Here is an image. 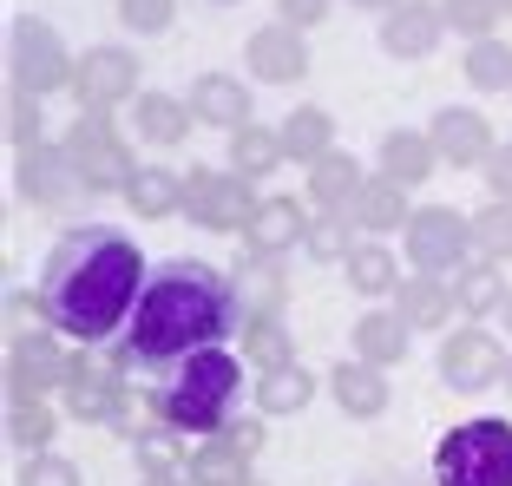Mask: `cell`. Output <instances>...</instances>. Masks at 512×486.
<instances>
[{
	"instance_id": "cell-31",
	"label": "cell",
	"mask_w": 512,
	"mask_h": 486,
	"mask_svg": "<svg viewBox=\"0 0 512 486\" xmlns=\"http://www.w3.org/2000/svg\"><path fill=\"white\" fill-rule=\"evenodd\" d=\"M283 132H270V125H243V132H230V171L237 178H270L276 165H283Z\"/></svg>"
},
{
	"instance_id": "cell-15",
	"label": "cell",
	"mask_w": 512,
	"mask_h": 486,
	"mask_svg": "<svg viewBox=\"0 0 512 486\" xmlns=\"http://www.w3.org/2000/svg\"><path fill=\"white\" fill-rule=\"evenodd\" d=\"M230 289H237L243 322H256V316H283V303H289L283 257H263V250H250V243H243V257L230 263Z\"/></svg>"
},
{
	"instance_id": "cell-37",
	"label": "cell",
	"mask_w": 512,
	"mask_h": 486,
	"mask_svg": "<svg viewBox=\"0 0 512 486\" xmlns=\"http://www.w3.org/2000/svg\"><path fill=\"white\" fill-rule=\"evenodd\" d=\"M467 86L473 92H512V46L499 33L467 46Z\"/></svg>"
},
{
	"instance_id": "cell-48",
	"label": "cell",
	"mask_w": 512,
	"mask_h": 486,
	"mask_svg": "<svg viewBox=\"0 0 512 486\" xmlns=\"http://www.w3.org/2000/svg\"><path fill=\"white\" fill-rule=\"evenodd\" d=\"M348 7H362V14H394L401 0H348Z\"/></svg>"
},
{
	"instance_id": "cell-17",
	"label": "cell",
	"mask_w": 512,
	"mask_h": 486,
	"mask_svg": "<svg viewBox=\"0 0 512 486\" xmlns=\"http://www.w3.org/2000/svg\"><path fill=\"white\" fill-rule=\"evenodd\" d=\"M447 33V14H440V0H401L394 14H381V46H388L394 60H427Z\"/></svg>"
},
{
	"instance_id": "cell-22",
	"label": "cell",
	"mask_w": 512,
	"mask_h": 486,
	"mask_svg": "<svg viewBox=\"0 0 512 486\" xmlns=\"http://www.w3.org/2000/svg\"><path fill=\"white\" fill-rule=\"evenodd\" d=\"M506 296H512V283L499 276V263H486V257H467L460 270H453V303H460V316H499L506 309Z\"/></svg>"
},
{
	"instance_id": "cell-25",
	"label": "cell",
	"mask_w": 512,
	"mask_h": 486,
	"mask_svg": "<svg viewBox=\"0 0 512 486\" xmlns=\"http://www.w3.org/2000/svg\"><path fill=\"white\" fill-rule=\"evenodd\" d=\"M434 165H440V152H434V138L427 132H388L381 138V178H394V184H427L434 178Z\"/></svg>"
},
{
	"instance_id": "cell-9",
	"label": "cell",
	"mask_w": 512,
	"mask_h": 486,
	"mask_svg": "<svg viewBox=\"0 0 512 486\" xmlns=\"http://www.w3.org/2000/svg\"><path fill=\"white\" fill-rule=\"evenodd\" d=\"M506 342L486 329H453L440 342V381H447L453 395H480V388H506Z\"/></svg>"
},
{
	"instance_id": "cell-40",
	"label": "cell",
	"mask_w": 512,
	"mask_h": 486,
	"mask_svg": "<svg viewBox=\"0 0 512 486\" xmlns=\"http://www.w3.org/2000/svg\"><path fill=\"white\" fill-rule=\"evenodd\" d=\"M132 454H138V467H145V473H184V460H191L178 447V427H171V421H151L145 434L132 441Z\"/></svg>"
},
{
	"instance_id": "cell-34",
	"label": "cell",
	"mask_w": 512,
	"mask_h": 486,
	"mask_svg": "<svg viewBox=\"0 0 512 486\" xmlns=\"http://www.w3.org/2000/svg\"><path fill=\"white\" fill-rule=\"evenodd\" d=\"M237 342H243V362H250L256 375H270V368H289V362H296V355H289L283 316H256V322H243Z\"/></svg>"
},
{
	"instance_id": "cell-39",
	"label": "cell",
	"mask_w": 512,
	"mask_h": 486,
	"mask_svg": "<svg viewBox=\"0 0 512 486\" xmlns=\"http://www.w3.org/2000/svg\"><path fill=\"white\" fill-rule=\"evenodd\" d=\"M473 257L486 263H512V204H486V211H473Z\"/></svg>"
},
{
	"instance_id": "cell-11",
	"label": "cell",
	"mask_w": 512,
	"mask_h": 486,
	"mask_svg": "<svg viewBox=\"0 0 512 486\" xmlns=\"http://www.w3.org/2000/svg\"><path fill=\"white\" fill-rule=\"evenodd\" d=\"M73 92H79V106H86V112H112V106H125V99H138L132 46H92V53H79Z\"/></svg>"
},
{
	"instance_id": "cell-47",
	"label": "cell",
	"mask_w": 512,
	"mask_h": 486,
	"mask_svg": "<svg viewBox=\"0 0 512 486\" xmlns=\"http://www.w3.org/2000/svg\"><path fill=\"white\" fill-rule=\"evenodd\" d=\"M224 441L237 447V454H250V460H256V454H263V421H243V414H237V421L224 427Z\"/></svg>"
},
{
	"instance_id": "cell-24",
	"label": "cell",
	"mask_w": 512,
	"mask_h": 486,
	"mask_svg": "<svg viewBox=\"0 0 512 486\" xmlns=\"http://www.w3.org/2000/svg\"><path fill=\"white\" fill-rule=\"evenodd\" d=\"M191 99H171V92H138L132 99V125L145 145H178L184 132H191Z\"/></svg>"
},
{
	"instance_id": "cell-36",
	"label": "cell",
	"mask_w": 512,
	"mask_h": 486,
	"mask_svg": "<svg viewBox=\"0 0 512 486\" xmlns=\"http://www.w3.org/2000/svg\"><path fill=\"white\" fill-rule=\"evenodd\" d=\"M53 408L46 401H7V441L20 454H53Z\"/></svg>"
},
{
	"instance_id": "cell-49",
	"label": "cell",
	"mask_w": 512,
	"mask_h": 486,
	"mask_svg": "<svg viewBox=\"0 0 512 486\" xmlns=\"http://www.w3.org/2000/svg\"><path fill=\"white\" fill-rule=\"evenodd\" d=\"M138 486H191V480H184V473H145Z\"/></svg>"
},
{
	"instance_id": "cell-26",
	"label": "cell",
	"mask_w": 512,
	"mask_h": 486,
	"mask_svg": "<svg viewBox=\"0 0 512 486\" xmlns=\"http://www.w3.org/2000/svg\"><path fill=\"white\" fill-rule=\"evenodd\" d=\"M125 204H132L145 224H151V217L184 211V171H171V165H138L132 184H125Z\"/></svg>"
},
{
	"instance_id": "cell-23",
	"label": "cell",
	"mask_w": 512,
	"mask_h": 486,
	"mask_svg": "<svg viewBox=\"0 0 512 486\" xmlns=\"http://www.w3.org/2000/svg\"><path fill=\"white\" fill-rule=\"evenodd\" d=\"M407 342H414V329L401 322V309H368L355 322V362L394 368V362H407Z\"/></svg>"
},
{
	"instance_id": "cell-52",
	"label": "cell",
	"mask_w": 512,
	"mask_h": 486,
	"mask_svg": "<svg viewBox=\"0 0 512 486\" xmlns=\"http://www.w3.org/2000/svg\"><path fill=\"white\" fill-rule=\"evenodd\" d=\"M506 388H512V368H506Z\"/></svg>"
},
{
	"instance_id": "cell-28",
	"label": "cell",
	"mask_w": 512,
	"mask_h": 486,
	"mask_svg": "<svg viewBox=\"0 0 512 486\" xmlns=\"http://www.w3.org/2000/svg\"><path fill=\"white\" fill-rule=\"evenodd\" d=\"M348 217H355L362 230H407L414 224V211H407V184L368 178L362 191H355V204H348Z\"/></svg>"
},
{
	"instance_id": "cell-33",
	"label": "cell",
	"mask_w": 512,
	"mask_h": 486,
	"mask_svg": "<svg viewBox=\"0 0 512 486\" xmlns=\"http://www.w3.org/2000/svg\"><path fill=\"white\" fill-rule=\"evenodd\" d=\"M342 270H348V283L362 289V296H394V289L407 283V276H401V263H394V250H388V243H355V257H348Z\"/></svg>"
},
{
	"instance_id": "cell-46",
	"label": "cell",
	"mask_w": 512,
	"mask_h": 486,
	"mask_svg": "<svg viewBox=\"0 0 512 486\" xmlns=\"http://www.w3.org/2000/svg\"><path fill=\"white\" fill-rule=\"evenodd\" d=\"M276 14L289 20V27H322V20H329V0H276Z\"/></svg>"
},
{
	"instance_id": "cell-10",
	"label": "cell",
	"mask_w": 512,
	"mask_h": 486,
	"mask_svg": "<svg viewBox=\"0 0 512 486\" xmlns=\"http://www.w3.org/2000/svg\"><path fill=\"white\" fill-rule=\"evenodd\" d=\"M256 191L250 178H237V171H191L184 178V217L204 230H250L256 217Z\"/></svg>"
},
{
	"instance_id": "cell-2",
	"label": "cell",
	"mask_w": 512,
	"mask_h": 486,
	"mask_svg": "<svg viewBox=\"0 0 512 486\" xmlns=\"http://www.w3.org/2000/svg\"><path fill=\"white\" fill-rule=\"evenodd\" d=\"M145 257L138 243L112 224H73L53 250H46L40 270V296L53 309V329L86 342V349H106L112 335H125L138 296H145Z\"/></svg>"
},
{
	"instance_id": "cell-54",
	"label": "cell",
	"mask_w": 512,
	"mask_h": 486,
	"mask_svg": "<svg viewBox=\"0 0 512 486\" xmlns=\"http://www.w3.org/2000/svg\"><path fill=\"white\" fill-rule=\"evenodd\" d=\"M250 486H256V480H250Z\"/></svg>"
},
{
	"instance_id": "cell-16",
	"label": "cell",
	"mask_w": 512,
	"mask_h": 486,
	"mask_svg": "<svg viewBox=\"0 0 512 486\" xmlns=\"http://www.w3.org/2000/svg\"><path fill=\"white\" fill-rule=\"evenodd\" d=\"M243 60H250V79L263 86H289V79L309 73V46H302V27L276 20V27H256L250 46H243Z\"/></svg>"
},
{
	"instance_id": "cell-44",
	"label": "cell",
	"mask_w": 512,
	"mask_h": 486,
	"mask_svg": "<svg viewBox=\"0 0 512 486\" xmlns=\"http://www.w3.org/2000/svg\"><path fill=\"white\" fill-rule=\"evenodd\" d=\"M119 20L132 33H171L178 20V0H119Z\"/></svg>"
},
{
	"instance_id": "cell-5",
	"label": "cell",
	"mask_w": 512,
	"mask_h": 486,
	"mask_svg": "<svg viewBox=\"0 0 512 486\" xmlns=\"http://www.w3.org/2000/svg\"><path fill=\"white\" fill-rule=\"evenodd\" d=\"M60 145H66V158L79 165V178H86L92 198H112V191L125 198V184H132L138 158H132V145H125V138L112 132L106 112H86V119H73Z\"/></svg>"
},
{
	"instance_id": "cell-43",
	"label": "cell",
	"mask_w": 512,
	"mask_h": 486,
	"mask_svg": "<svg viewBox=\"0 0 512 486\" xmlns=\"http://www.w3.org/2000/svg\"><path fill=\"white\" fill-rule=\"evenodd\" d=\"M14 486H86V480H79V467L66 454H27V467H20Z\"/></svg>"
},
{
	"instance_id": "cell-3",
	"label": "cell",
	"mask_w": 512,
	"mask_h": 486,
	"mask_svg": "<svg viewBox=\"0 0 512 486\" xmlns=\"http://www.w3.org/2000/svg\"><path fill=\"white\" fill-rule=\"evenodd\" d=\"M243 355L230 349H204L191 362H178L151 395H158V421H171L178 434H197V441H211L237 421V401H243Z\"/></svg>"
},
{
	"instance_id": "cell-27",
	"label": "cell",
	"mask_w": 512,
	"mask_h": 486,
	"mask_svg": "<svg viewBox=\"0 0 512 486\" xmlns=\"http://www.w3.org/2000/svg\"><path fill=\"white\" fill-rule=\"evenodd\" d=\"M316 388L322 381L309 375L302 362H289V368H270V375H256V414H302L309 401H316Z\"/></svg>"
},
{
	"instance_id": "cell-42",
	"label": "cell",
	"mask_w": 512,
	"mask_h": 486,
	"mask_svg": "<svg viewBox=\"0 0 512 486\" xmlns=\"http://www.w3.org/2000/svg\"><path fill=\"white\" fill-rule=\"evenodd\" d=\"M7 138H14V152L46 145V132H40V99H33V92H7Z\"/></svg>"
},
{
	"instance_id": "cell-7",
	"label": "cell",
	"mask_w": 512,
	"mask_h": 486,
	"mask_svg": "<svg viewBox=\"0 0 512 486\" xmlns=\"http://www.w3.org/2000/svg\"><path fill=\"white\" fill-rule=\"evenodd\" d=\"M473 257V217H460L453 204H421L407 224V263L421 276H447Z\"/></svg>"
},
{
	"instance_id": "cell-30",
	"label": "cell",
	"mask_w": 512,
	"mask_h": 486,
	"mask_svg": "<svg viewBox=\"0 0 512 486\" xmlns=\"http://www.w3.org/2000/svg\"><path fill=\"white\" fill-rule=\"evenodd\" d=\"M276 132H283V152L302 158V165H316V158L335 152V119L322 106H296L283 125H276Z\"/></svg>"
},
{
	"instance_id": "cell-50",
	"label": "cell",
	"mask_w": 512,
	"mask_h": 486,
	"mask_svg": "<svg viewBox=\"0 0 512 486\" xmlns=\"http://www.w3.org/2000/svg\"><path fill=\"white\" fill-rule=\"evenodd\" d=\"M499 322H506V329H512V296H506V309H499Z\"/></svg>"
},
{
	"instance_id": "cell-53",
	"label": "cell",
	"mask_w": 512,
	"mask_h": 486,
	"mask_svg": "<svg viewBox=\"0 0 512 486\" xmlns=\"http://www.w3.org/2000/svg\"><path fill=\"white\" fill-rule=\"evenodd\" d=\"M217 7H230V0H217Z\"/></svg>"
},
{
	"instance_id": "cell-29",
	"label": "cell",
	"mask_w": 512,
	"mask_h": 486,
	"mask_svg": "<svg viewBox=\"0 0 512 486\" xmlns=\"http://www.w3.org/2000/svg\"><path fill=\"white\" fill-rule=\"evenodd\" d=\"M184 480H191V486H250V454H237L224 434H211V441L191 447Z\"/></svg>"
},
{
	"instance_id": "cell-18",
	"label": "cell",
	"mask_w": 512,
	"mask_h": 486,
	"mask_svg": "<svg viewBox=\"0 0 512 486\" xmlns=\"http://www.w3.org/2000/svg\"><path fill=\"white\" fill-rule=\"evenodd\" d=\"M329 395H335V408L342 414H355V421H375V414H388V401H394V388H388V368H375V362H335L329 368Z\"/></svg>"
},
{
	"instance_id": "cell-45",
	"label": "cell",
	"mask_w": 512,
	"mask_h": 486,
	"mask_svg": "<svg viewBox=\"0 0 512 486\" xmlns=\"http://www.w3.org/2000/svg\"><path fill=\"white\" fill-rule=\"evenodd\" d=\"M480 178H486V191H493L499 204H512V145H499V152L486 158V171H480Z\"/></svg>"
},
{
	"instance_id": "cell-1",
	"label": "cell",
	"mask_w": 512,
	"mask_h": 486,
	"mask_svg": "<svg viewBox=\"0 0 512 486\" xmlns=\"http://www.w3.org/2000/svg\"><path fill=\"white\" fill-rule=\"evenodd\" d=\"M243 329V309H237V289H230L224 270L197 257H171V263H151L145 276V296H138L132 322L119 335V368H178L204 349H224V335Z\"/></svg>"
},
{
	"instance_id": "cell-12",
	"label": "cell",
	"mask_w": 512,
	"mask_h": 486,
	"mask_svg": "<svg viewBox=\"0 0 512 486\" xmlns=\"http://www.w3.org/2000/svg\"><path fill=\"white\" fill-rule=\"evenodd\" d=\"M73 381V355L60 349V335L40 342H7V401H46V388Z\"/></svg>"
},
{
	"instance_id": "cell-35",
	"label": "cell",
	"mask_w": 512,
	"mask_h": 486,
	"mask_svg": "<svg viewBox=\"0 0 512 486\" xmlns=\"http://www.w3.org/2000/svg\"><path fill=\"white\" fill-rule=\"evenodd\" d=\"M302 250H309L316 263H348V257H355V217H348V211H316V217H309Z\"/></svg>"
},
{
	"instance_id": "cell-6",
	"label": "cell",
	"mask_w": 512,
	"mask_h": 486,
	"mask_svg": "<svg viewBox=\"0 0 512 486\" xmlns=\"http://www.w3.org/2000/svg\"><path fill=\"white\" fill-rule=\"evenodd\" d=\"M79 60L66 53V40L46 20H14V33H7V79H14V92H33V99H46V92L73 86Z\"/></svg>"
},
{
	"instance_id": "cell-20",
	"label": "cell",
	"mask_w": 512,
	"mask_h": 486,
	"mask_svg": "<svg viewBox=\"0 0 512 486\" xmlns=\"http://www.w3.org/2000/svg\"><path fill=\"white\" fill-rule=\"evenodd\" d=\"M302 237H309V217H302L296 198H263L256 217H250V230H243V243L263 250V257H283V250H296Z\"/></svg>"
},
{
	"instance_id": "cell-41",
	"label": "cell",
	"mask_w": 512,
	"mask_h": 486,
	"mask_svg": "<svg viewBox=\"0 0 512 486\" xmlns=\"http://www.w3.org/2000/svg\"><path fill=\"white\" fill-rule=\"evenodd\" d=\"M440 14H447V27L473 46V40H493V27H499L506 7H499V0H440Z\"/></svg>"
},
{
	"instance_id": "cell-13",
	"label": "cell",
	"mask_w": 512,
	"mask_h": 486,
	"mask_svg": "<svg viewBox=\"0 0 512 486\" xmlns=\"http://www.w3.org/2000/svg\"><path fill=\"white\" fill-rule=\"evenodd\" d=\"M119 375H125V368L112 362V355H99V349L73 355V381L60 388V395H66V414H73V421H99V427H106L112 408H119V395H125Z\"/></svg>"
},
{
	"instance_id": "cell-14",
	"label": "cell",
	"mask_w": 512,
	"mask_h": 486,
	"mask_svg": "<svg viewBox=\"0 0 512 486\" xmlns=\"http://www.w3.org/2000/svg\"><path fill=\"white\" fill-rule=\"evenodd\" d=\"M427 138H434L440 165H460V171H486V158L499 152V138H493V125H486V112H473V106L434 112Z\"/></svg>"
},
{
	"instance_id": "cell-51",
	"label": "cell",
	"mask_w": 512,
	"mask_h": 486,
	"mask_svg": "<svg viewBox=\"0 0 512 486\" xmlns=\"http://www.w3.org/2000/svg\"><path fill=\"white\" fill-rule=\"evenodd\" d=\"M499 7H506V14H512V0H499Z\"/></svg>"
},
{
	"instance_id": "cell-8",
	"label": "cell",
	"mask_w": 512,
	"mask_h": 486,
	"mask_svg": "<svg viewBox=\"0 0 512 486\" xmlns=\"http://www.w3.org/2000/svg\"><path fill=\"white\" fill-rule=\"evenodd\" d=\"M14 191L27 204H40V211H66V217L92 198L86 178H79V165L66 158V145H33V152H14Z\"/></svg>"
},
{
	"instance_id": "cell-4",
	"label": "cell",
	"mask_w": 512,
	"mask_h": 486,
	"mask_svg": "<svg viewBox=\"0 0 512 486\" xmlns=\"http://www.w3.org/2000/svg\"><path fill=\"white\" fill-rule=\"evenodd\" d=\"M434 486H512V421L480 414L440 434Z\"/></svg>"
},
{
	"instance_id": "cell-32",
	"label": "cell",
	"mask_w": 512,
	"mask_h": 486,
	"mask_svg": "<svg viewBox=\"0 0 512 486\" xmlns=\"http://www.w3.org/2000/svg\"><path fill=\"white\" fill-rule=\"evenodd\" d=\"M362 184L368 178L355 171V158H348V152H329V158H316V165H309V198H316L322 211H348Z\"/></svg>"
},
{
	"instance_id": "cell-19",
	"label": "cell",
	"mask_w": 512,
	"mask_h": 486,
	"mask_svg": "<svg viewBox=\"0 0 512 486\" xmlns=\"http://www.w3.org/2000/svg\"><path fill=\"white\" fill-rule=\"evenodd\" d=\"M191 112H197V125H224V132H243V125H256L250 86H243L237 73H197Z\"/></svg>"
},
{
	"instance_id": "cell-21",
	"label": "cell",
	"mask_w": 512,
	"mask_h": 486,
	"mask_svg": "<svg viewBox=\"0 0 512 486\" xmlns=\"http://www.w3.org/2000/svg\"><path fill=\"white\" fill-rule=\"evenodd\" d=\"M394 309H401L407 329H447L453 322V283L447 276H407L401 289H394Z\"/></svg>"
},
{
	"instance_id": "cell-38",
	"label": "cell",
	"mask_w": 512,
	"mask_h": 486,
	"mask_svg": "<svg viewBox=\"0 0 512 486\" xmlns=\"http://www.w3.org/2000/svg\"><path fill=\"white\" fill-rule=\"evenodd\" d=\"M40 335H60L46 296L40 289H7V342H40Z\"/></svg>"
}]
</instances>
